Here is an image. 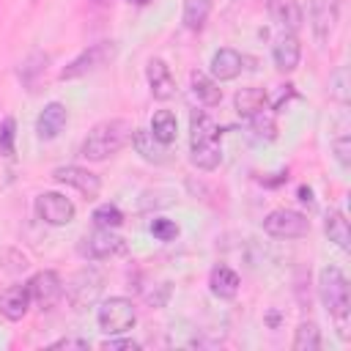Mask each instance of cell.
I'll return each mask as SVG.
<instances>
[{
  "label": "cell",
  "mask_w": 351,
  "mask_h": 351,
  "mask_svg": "<svg viewBox=\"0 0 351 351\" xmlns=\"http://www.w3.org/2000/svg\"><path fill=\"white\" fill-rule=\"evenodd\" d=\"M271 60H274L277 71H282V74H288V71H293L299 66V60H302V44H299L296 33H285V36L277 38V44L271 49Z\"/></svg>",
  "instance_id": "16"
},
{
  "label": "cell",
  "mask_w": 351,
  "mask_h": 351,
  "mask_svg": "<svg viewBox=\"0 0 351 351\" xmlns=\"http://www.w3.org/2000/svg\"><path fill=\"white\" fill-rule=\"evenodd\" d=\"M318 296L326 313L337 321V335L340 340H348V310H351V296H348V280L337 266H324L318 271Z\"/></svg>",
  "instance_id": "2"
},
{
  "label": "cell",
  "mask_w": 351,
  "mask_h": 351,
  "mask_svg": "<svg viewBox=\"0 0 351 351\" xmlns=\"http://www.w3.org/2000/svg\"><path fill=\"white\" fill-rule=\"evenodd\" d=\"M269 16L285 33H296L302 27V19H304L302 5L296 0H269Z\"/></svg>",
  "instance_id": "17"
},
{
  "label": "cell",
  "mask_w": 351,
  "mask_h": 351,
  "mask_svg": "<svg viewBox=\"0 0 351 351\" xmlns=\"http://www.w3.org/2000/svg\"><path fill=\"white\" fill-rule=\"evenodd\" d=\"M44 63H47V55H44V52H33V55H30V58L22 63V69H19L22 82H25V85H33V82H36L33 77H36V74H41V71L47 69Z\"/></svg>",
  "instance_id": "30"
},
{
  "label": "cell",
  "mask_w": 351,
  "mask_h": 351,
  "mask_svg": "<svg viewBox=\"0 0 351 351\" xmlns=\"http://www.w3.org/2000/svg\"><path fill=\"white\" fill-rule=\"evenodd\" d=\"M52 348H88V340H74V337H63V340H55Z\"/></svg>",
  "instance_id": "35"
},
{
  "label": "cell",
  "mask_w": 351,
  "mask_h": 351,
  "mask_svg": "<svg viewBox=\"0 0 351 351\" xmlns=\"http://www.w3.org/2000/svg\"><path fill=\"white\" fill-rule=\"evenodd\" d=\"M310 16H313V33H315L318 44H326L337 25V3L335 0H313Z\"/></svg>",
  "instance_id": "15"
},
{
  "label": "cell",
  "mask_w": 351,
  "mask_h": 351,
  "mask_svg": "<svg viewBox=\"0 0 351 351\" xmlns=\"http://www.w3.org/2000/svg\"><path fill=\"white\" fill-rule=\"evenodd\" d=\"M151 233H154V239H159V241H173V239L178 236V225H176L173 219L156 217V219L151 222Z\"/></svg>",
  "instance_id": "32"
},
{
  "label": "cell",
  "mask_w": 351,
  "mask_h": 351,
  "mask_svg": "<svg viewBox=\"0 0 351 351\" xmlns=\"http://www.w3.org/2000/svg\"><path fill=\"white\" fill-rule=\"evenodd\" d=\"M239 274L233 271V269H228V266H217V269H211V274H208V288H211V293L214 296H219V299H233L236 293H239Z\"/></svg>",
  "instance_id": "21"
},
{
  "label": "cell",
  "mask_w": 351,
  "mask_h": 351,
  "mask_svg": "<svg viewBox=\"0 0 351 351\" xmlns=\"http://www.w3.org/2000/svg\"><path fill=\"white\" fill-rule=\"evenodd\" d=\"M129 137H132V126L123 118L101 121L85 134V140L80 145V156H85L88 162H104L107 156L118 154Z\"/></svg>",
  "instance_id": "3"
},
{
  "label": "cell",
  "mask_w": 351,
  "mask_h": 351,
  "mask_svg": "<svg viewBox=\"0 0 351 351\" xmlns=\"http://www.w3.org/2000/svg\"><path fill=\"white\" fill-rule=\"evenodd\" d=\"M247 121H250V126H252V132H255L258 137H266V140H274V137H277V123H274V115H271V112L261 110V112L250 115Z\"/></svg>",
  "instance_id": "29"
},
{
  "label": "cell",
  "mask_w": 351,
  "mask_h": 351,
  "mask_svg": "<svg viewBox=\"0 0 351 351\" xmlns=\"http://www.w3.org/2000/svg\"><path fill=\"white\" fill-rule=\"evenodd\" d=\"M263 230L274 239H302L310 230V219L293 208H277L263 217Z\"/></svg>",
  "instance_id": "8"
},
{
  "label": "cell",
  "mask_w": 351,
  "mask_h": 351,
  "mask_svg": "<svg viewBox=\"0 0 351 351\" xmlns=\"http://www.w3.org/2000/svg\"><path fill=\"white\" fill-rule=\"evenodd\" d=\"M332 151H335V159H337L343 167L351 165V137H348V134L335 137V140H332Z\"/></svg>",
  "instance_id": "33"
},
{
  "label": "cell",
  "mask_w": 351,
  "mask_h": 351,
  "mask_svg": "<svg viewBox=\"0 0 351 351\" xmlns=\"http://www.w3.org/2000/svg\"><path fill=\"white\" fill-rule=\"evenodd\" d=\"M189 159L195 167L211 173L222 162V145H219V126L214 118L203 110H195L189 118Z\"/></svg>",
  "instance_id": "1"
},
{
  "label": "cell",
  "mask_w": 351,
  "mask_h": 351,
  "mask_svg": "<svg viewBox=\"0 0 351 351\" xmlns=\"http://www.w3.org/2000/svg\"><path fill=\"white\" fill-rule=\"evenodd\" d=\"M101 348H104V351H140V343H137V340H129V337H123V340L110 337V340L101 343Z\"/></svg>",
  "instance_id": "34"
},
{
  "label": "cell",
  "mask_w": 351,
  "mask_h": 351,
  "mask_svg": "<svg viewBox=\"0 0 351 351\" xmlns=\"http://www.w3.org/2000/svg\"><path fill=\"white\" fill-rule=\"evenodd\" d=\"M132 145L134 151L145 159V162H154V165H162L167 162V145H162L148 129H132Z\"/></svg>",
  "instance_id": "19"
},
{
  "label": "cell",
  "mask_w": 351,
  "mask_h": 351,
  "mask_svg": "<svg viewBox=\"0 0 351 351\" xmlns=\"http://www.w3.org/2000/svg\"><path fill=\"white\" fill-rule=\"evenodd\" d=\"M30 304H33V299H30L27 285H8L0 291V315L8 321H22L27 315Z\"/></svg>",
  "instance_id": "12"
},
{
  "label": "cell",
  "mask_w": 351,
  "mask_h": 351,
  "mask_svg": "<svg viewBox=\"0 0 351 351\" xmlns=\"http://www.w3.org/2000/svg\"><path fill=\"white\" fill-rule=\"evenodd\" d=\"M145 77H148V88H151V96H154V99L167 101V99L176 93V80H173V74H170V66H167L162 58L148 60Z\"/></svg>",
  "instance_id": "13"
},
{
  "label": "cell",
  "mask_w": 351,
  "mask_h": 351,
  "mask_svg": "<svg viewBox=\"0 0 351 351\" xmlns=\"http://www.w3.org/2000/svg\"><path fill=\"white\" fill-rule=\"evenodd\" d=\"M33 208H36V217L41 222L55 225V228L69 225L74 219V214H77L74 203L66 195H60V192H44V195H38L36 203H33Z\"/></svg>",
  "instance_id": "9"
},
{
  "label": "cell",
  "mask_w": 351,
  "mask_h": 351,
  "mask_svg": "<svg viewBox=\"0 0 351 351\" xmlns=\"http://www.w3.org/2000/svg\"><path fill=\"white\" fill-rule=\"evenodd\" d=\"M115 55H118V44L115 41H96V44L85 47L77 58H71L60 69V80H80V77H85V74L107 66Z\"/></svg>",
  "instance_id": "4"
},
{
  "label": "cell",
  "mask_w": 351,
  "mask_h": 351,
  "mask_svg": "<svg viewBox=\"0 0 351 351\" xmlns=\"http://www.w3.org/2000/svg\"><path fill=\"white\" fill-rule=\"evenodd\" d=\"M211 14V0H184L181 22L186 30H200Z\"/></svg>",
  "instance_id": "24"
},
{
  "label": "cell",
  "mask_w": 351,
  "mask_h": 351,
  "mask_svg": "<svg viewBox=\"0 0 351 351\" xmlns=\"http://www.w3.org/2000/svg\"><path fill=\"white\" fill-rule=\"evenodd\" d=\"M126 3H132V5H145V3H151V0H126Z\"/></svg>",
  "instance_id": "37"
},
{
  "label": "cell",
  "mask_w": 351,
  "mask_h": 351,
  "mask_svg": "<svg viewBox=\"0 0 351 351\" xmlns=\"http://www.w3.org/2000/svg\"><path fill=\"white\" fill-rule=\"evenodd\" d=\"M93 222H96V228H112L115 230L123 222V211L115 203H101L93 208Z\"/></svg>",
  "instance_id": "28"
},
{
  "label": "cell",
  "mask_w": 351,
  "mask_h": 351,
  "mask_svg": "<svg viewBox=\"0 0 351 351\" xmlns=\"http://www.w3.org/2000/svg\"><path fill=\"white\" fill-rule=\"evenodd\" d=\"M241 66H244V58H241L236 49L222 47V49L214 52V58H211V77H214L217 82H230V80H236V77L241 74Z\"/></svg>",
  "instance_id": "18"
},
{
  "label": "cell",
  "mask_w": 351,
  "mask_h": 351,
  "mask_svg": "<svg viewBox=\"0 0 351 351\" xmlns=\"http://www.w3.org/2000/svg\"><path fill=\"white\" fill-rule=\"evenodd\" d=\"M66 121H69V110H66L60 101H49V104L38 112V118H36V134H38L41 140H55V137L63 132Z\"/></svg>",
  "instance_id": "14"
},
{
  "label": "cell",
  "mask_w": 351,
  "mask_h": 351,
  "mask_svg": "<svg viewBox=\"0 0 351 351\" xmlns=\"http://www.w3.org/2000/svg\"><path fill=\"white\" fill-rule=\"evenodd\" d=\"M14 140H16V123L14 118L0 121V156H14Z\"/></svg>",
  "instance_id": "31"
},
{
  "label": "cell",
  "mask_w": 351,
  "mask_h": 351,
  "mask_svg": "<svg viewBox=\"0 0 351 351\" xmlns=\"http://www.w3.org/2000/svg\"><path fill=\"white\" fill-rule=\"evenodd\" d=\"M329 96L340 104H348L351 99V77H348V69L346 66H337L329 77Z\"/></svg>",
  "instance_id": "27"
},
{
  "label": "cell",
  "mask_w": 351,
  "mask_h": 351,
  "mask_svg": "<svg viewBox=\"0 0 351 351\" xmlns=\"http://www.w3.org/2000/svg\"><path fill=\"white\" fill-rule=\"evenodd\" d=\"M52 178L58 184H66V186H74L80 195H85L88 200L99 195L101 189V181L96 173H90L88 167H80V165H60L52 170Z\"/></svg>",
  "instance_id": "11"
},
{
  "label": "cell",
  "mask_w": 351,
  "mask_h": 351,
  "mask_svg": "<svg viewBox=\"0 0 351 351\" xmlns=\"http://www.w3.org/2000/svg\"><path fill=\"white\" fill-rule=\"evenodd\" d=\"M189 82H192V93H195V99H197L200 104L214 107V104L222 101V90H219V82H217L214 77H208V74H203V71H192Z\"/></svg>",
  "instance_id": "22"
},
{
  "label": "cell",
  "mask_w": 351,
  "mask_h": 351,
  "mask_svg": "<svg viewBox=\"0 0 351 351\" xmlns=\"http://www.w3.org/2000/svg\"><path fill=\"white\" fill-rule=\"evenodd\" d=\"M96 324L104 335H123L137 324V310L126 296H110L96 313Z\"/></svg>",
  "instance_id": "5"
},
{
  "label": "cell",
  "mask_w": 351,
  "mask_h": 351,
  "mask_svg": "<svg viewBox=\"0 0 351 351\" xmlns=\"http://www.w3.org/2000/svg\"><path fill=\"white\" fill-rule=\"evenodd\" d=\"M77 252L88 261H110L126 252V241L118 233H112V228H96L93 233L80 239Z\"/></svg>",
  "instance_id": "6"
},
{
  "label": "cell",
  "mask_w": 351,
  "mask_h": 351,
  "mask_svg": "<svg viewBox=\"0 0 351 351\" xmlns=\"http://www.w3.org/2000/svg\"><path fill=\"white\" fill-rule=\"evenodd\" d=\"M324 233L329 236L332 244H337L343 252L351 250V230H348V219L340 208H329L324 217Z\"/></svg>",
  "instance_id": "20"
},
{
  "label": "cell",
  "mask_w": 351,
  "mask_h": 351,
  "mask_svg": "<svg viewBox=\"0 0 351 351\" xmlns=\"http://www.w3.org/2000/svg\"><path fill=\"white\" fill-rule=\"evenodd\" d=\"M27 291H30V299H33L36 307L49 310L63 296V282H60V277L52 269H44V271H36L27 280Z\"/></svg>",
  "instance_id": "10"
},
{
  "label": "cell",
  "mask_w": 351,
  "mask_h": 351,
  "mask_svg": "<svg viewBox=\"0 0 351 351\" xmlns=\"http://www.w3.org/2000/svg\"><path fill=\"white\" fill-rule=\"evenodd\" d=\"M293 351H318L321 348V329L313 321H302L293 332Z\"/></svg>",
  "instance_id": "26"
},
{
  "label": "cell",
  "mask_w": 351,
  "mask_h": 351,
  "mask_svg": "<svg viewBox=\"0 0 351 351\" xmlns=\"http://www.w3.org/2000/svg\"><path fill=\"white\" fill-rule=\"evenodd\" d=\"M233 104H236V112H239L241 118H250V115H255V112L266 110L269 96H266V90H263V88H241V90L236 93Z\"/></svg>",
  "instance_id": "23"
},
{
  "label": "cell",
  "mask_w": 351,
  "mask_h": 351,
  "mask_svg": "<svg viewBox=\"0 0 351 351\" xmlns=\"http://www.w3.org/2000/svg\"><path fill=\"white\" fill-rule=\"evenodd\" d=\"M299 200H302V203H313V197H310V189H307V186H299Z\"/></svg>",
  "instance_id": "36"
},
{
  "label": "cell",
  "mask_w": 351,
  "mask_h": 351,
  "mask_svg": "<svg viewBox=\"0 0 351 351\" xmlns=\"http://www.w3.org/2000/svg\"><path fill=\"white\" fill-rule=\"evenodd\" d=\"M101 288H104L101 271H96L93 266H85V269H80V271L69 280V285L63 288V293H66V299L71 302L74 310H82V307L96 304Z\"/></svg>",
  "instance_id": "7"
},
{
  "label": "cell",
  "mask_w": 351,
  "mask_h": 351,
  "mask_svg": "<svg viewBox=\"0 0 351 351\" xmlns=\"http://www.w3.org/2000/svg\"><path fill=\"white\" fill-rule=\"evenodd\" d=\"M148 132H151L162 145H170V143L176 140V115H173L170 110H159V112H154Z\"/></svg>",
  "instance_id": "25"
}]
</instances>
